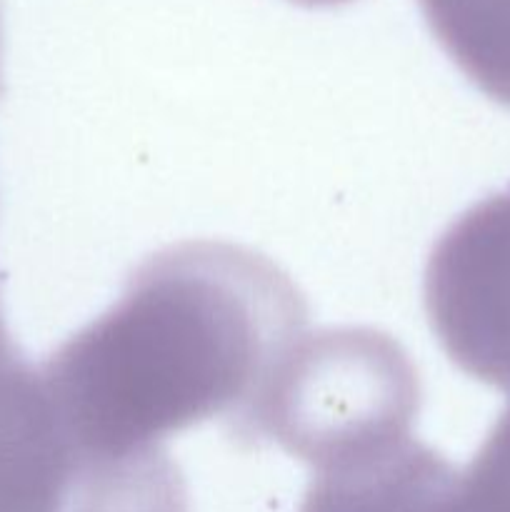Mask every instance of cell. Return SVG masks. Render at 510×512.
<instances>
[{
    "label": "cell",
    "instance_id": "cell-1",
    "mask_svg": "<svg viewBox=\"0 0 510 512\" xmlns=\"http://www.w3.org/2000/svg\"><path fill=\"white\" fill-rule=\"evenodd\" d=\"M305 320L293 280L260 253L180 243L143 260L118 303L38 368L80 453L135 458L203 420L233 428Z\"/></svg>",
    "mask_w": 510,
    "mask_h": 512
},
{
    "label": "cell",
    "instance_id": "cell-2",
    "mask_svg": "<svg viewBox=\"0 0 510 512\" xmlns=\"http://www.w3.org/2000/svg\"><path fill=\"white\" fill-rule=\"evenodd\" d=\"M418 408V373L390 335L305 330L230 433L240 443L273 440L318 470L410 435Z\"/></svg>",
    "mask_w": 510,
    "mask_h": 512
},
{
    "label": "cell",
    "instance_id": "cell-3",
    "mask_svg": "<svg viewBox=\"0 0 510 512\" xmlns=\"http://www.w3.org/2000/svg\"><path fill=\"white\" fill-rule=\"evenodd\" d=\"M423 290L448 358L510 393V188L475 203L440 235Z\"/></svg>",
    "mask_w": 510,
    "mask_h": 512
},
{
    "label": "cell",
    "instance_id": "cell-4",
    "mask_svg": "<svg viewBox=\"0 0 510 512\" xmlns=\"http://www.w3.org/2000/svg\"><path fill=\"white\" fill-rule=\"evenodd\" d=\"M90 463L55 415L38 365L0 350V512H78Z\"/></svg>",
    "mask_w": 510,
    "mask_h": 512
},
{
    "label": "cell",
    "instance_id": "cell-5",
    "mask_svg": "<svg viewBox=\"0 0 510 512\" xmlns=\"http://www.w3.org/2000/svg\"><path fill=\"white\" fill-rule=\"evenodd\" d=\"M300 512H493L468 470L413 438L313 470Z\"/></svg>",
    "mask_w": 510,
    "mask_h": 512
},
{
    "label": "cell",
    "instance_id": "cell-6",
    "mask_svg": "<svg viewBox=\"0 0 510 512\" xmlns=\"http://www.w3.org/2000/svg\"><path fill=\"white\" fill-rule=\"evenodd\" d=\"M440 48L465 78L510 108V0H418Z\"/></svg>",
    "mask_w": 510,
    "mask_h": 512
},
{
    "label": "cell",
    "instance_id": "cell-7",
    "mask_svg": "<svg viewBox=\"0 0 510 512\" xmlns=\"http://www.w3.org/2000/svg\"><path fill=\"white\" fill-rule=\"evenodd\" d=\"M468 473L495 512H510V405L500 413L483 440Z\"/></svg>",
    "mask_w": 510,
    "mask_h": 512
},
{
    "label": "cell",
    "instance_id": "cell-8",
    "mask_svg": "<svg viewBox=\"0 0 510 512\" xmlns=\"http://www.w3.org/2000/svg\"><path fill=\"white\" fill-rule=\"evenodd\" d=\"M293 3H303V5H340V3H348V0H293Z\"/></svg>",
    "mask_w": 510,
    "mask_h": 512
}]
</instances>
